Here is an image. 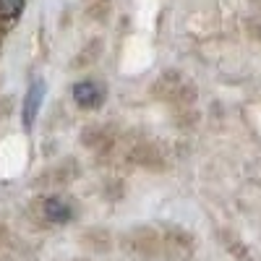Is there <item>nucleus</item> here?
<instances>
[{"mask_svg":"<svg viewBox=\"0 0 261 261\" xmlns=\"http://www.w3.org/2000/svg\"><path fill=\"white\" fill-rule=\"evenodd\" d=\"M42 102H45V79H34L24 94V102H21V120H24L27 130L34 128V123L42 113Z\"/></svg>","mask_w":261,"mask_h":261,"instance_id":"4","label":"nucleus"},{"mask_svg":"<svg viewBox=\"0 0 261 261\" xmlns=\"http://www.w3.org/2000/svg\"><path fill=\"white\" fill-rule=\"evenodd\" d=\"M24 8V0H0V18H16Z\"/></svg>","mask_w":261,"mask_h":261,"instance_id":"9","label":"nucleus"},{"mask_svg":"<svg viewBox=\"0 0 261 261\" xmlns=\"http://www.w3.org/2000/svg\"><path fill=\"white\" fill-rule=\"evenodd\" d=\"M196 94H199V89H196L193 79H188L183 71H175V68L162 71L151 84V97L165 105L183 107V110H188L196 102Z\"/></svg>","mask_w":261,"mask_h":261,"instance_id":"1","label":"nucleus"},{"mask_svg":"<svg viewBox=\"0 0 261 261\" xmlns=\"http://www.w3.org/2000/svg\"><path fill=\"white\" fill-rule=\"evenodd\" d=\"M246 32H248L251 39L261 42V16H251V18H246Z\"/></svg>","mask_w":261,"mask_h":261,"instance_id":"10","label":"nucleus"},{"mask_svg":"<svg viewBox=\"0 0 261 261\" xmlns=\"http://www.w3.org/2000/svg\"><path fill=\"white\" fill-rule=\"evenodd\" d=\"M79 178V162L73 157H65L60 162H55L53 167H47L42 175L37 178V183L42 186H53V188H60V186H68L71 180Z\"/></svg>","mask_w":261,"mask_h":261,"instance_id":"5","label":"nucleus"},{"mask_svg":"<svg viewBox=\"0 0 261 261\" xmlns=\"http://www.w3.org/2000/svg\"><path fill=\"white\" fill-rule=\"evenodd\" d=\"M39 212L50 225H68V222L76 220V206L71 204V199L58 196V193L45 196V199L39 201Z\"/></svg>","mask_w":261,"mask_h":261,"instance_id":"2","label":"nucleus"},{"mask_svg":"<svg viewBox=\"0 0 261 261\" xmlns=\"http://www.w3.org/2000/svg\"><path fill=\"white\" fill-rule=\"evenodd\" d=\"M128 160L136 162V165H151V167H157V165L162 162L160 149L151 144V141H139V144H134V146H130V151H128Z\"/></svg>","mask_w":261,"mask_h":261,"instance_id":"7","label":"nucleus"},{"mask_svg":"<svg viewBox=\"0 0 261 261\" xmlns=\"http://www.w3.org/2000/svg\"><path fill=\"white\" fill-rule=\"evenodd\" d=\"M71 97H73L76 107H81V110H97L107 97V86L94 81V79H84V81L73 84Z\"/></svg>","mask_w":261,"mask_h":261,"instance_id":"3","label":"nucleus"},{"mask_svg":"<svg viewBox=\"0 0 261 261\" xmlns=\"http://www.w3.org/2000/svg\"><path fill=\"white\" fill-rule=\"evenodd\" d=\"M113 141H115V134H113L110 125H86V128L81 130V144L89 146V149H94V151L107 149Z\"/></svg>","mask_w":261,"mask_h":261,"instance_id":"6","label":"nucleus"},{"mask_svg":"<svg viewBox=\"0 0 261 261\" xmlns=\"http://www.w3.org/2000/svg\"><path fill=\"white\" fill-rule=\"evenodd\" d=\"M253 3H256V6H261V0H253Z\"/></svg>","mask_w":261,"mask_h":261,"instance_id":"11","label":"nucleus"},{"mask_svg":"<svg viewBox=\"0 0 261 261\" xmlns=\"http://www.w3.org/2000/svg\"><path fill=\"white\" fill-rule=\"evenodd\" d=\"M99 55H102V39H92L89 45H84L79 50V55L71 60V68H86V65L97 63Z\"/></svg>","mask_w":261,"mask_h":261,"instance_id":"8","label":"nucleus"}]
</instances>
